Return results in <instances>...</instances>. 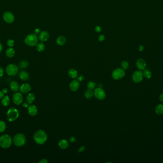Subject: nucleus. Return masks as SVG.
<instances>
[{
    "mask_svg": "<svg viewBox=\"0 0 163 163\" xmlns=\"http://www.w3.org/2000/svg\"><path fill=\"white\" fill-rule=\"evenodd\" d=\"M33 139L36 143L43 144L47 140V135L44 131H38L34 134Z\"/></svg>",
    "mask_w": 163,
    "mask_h": 163,
    "instance_id": "obj_1",
    "label": "nucleus"
},
{
    "mask_svg": "<svg viewBox=\"0 0 163 163\" xmlns=\"http://www.w3.org/2000/svg\"><path fill=\"white\" fill-rule=\"evenodd\" d=\"M12 141V137L9 135H3L0 137V146L4 149L8 148L11 146Z\"/></svg>",
    "mask_w": 163,
    "mask_h": 163,
    "instance_id": "obj_2",
    "label": "nucleus"
},
{
    "mask_svg": "<svg viewBox=\"0 0 163 163\" xmlns=\"http://www.w3.org/2000/svg\"><path fill=\"white\" fill-rule=\"evenodd\" d=\"M19 112L18 110L14 108H10L7 112V118L9 122H13L19 117Z\"/></svg>",
    "mask_w": 163,
    "mask_h": 163,
    "instance_id": "obj_3",
    "label": "nucleus"
},
{
    "mask_svg": "<svg viewBox=\"0 0 163 163\" xmlns=\"http://www.w3.org/2000/svg\"><path fill=\"white\" fill-rule=\"evenodd\" d=\"M13 142L16 146H22L26 143L25 136L23 134H18L14 136Z\"/></svg>",
    "mask_w": 163,
    "mask_h": 163,
    "instance_id": "obj_4",
    "label": "nucleus"
},
{
    "mask_svg": "<svg viewBox=\"0 0 163 163\" xmlns=\"http://www.w3.org/2000/svg\"><path fill=\"white\" fill-rule=\"evenodd\" d=\"M24 42L30 46H34L37 45L38 43V38L35 34H30L26 37Z\"/></svg>",
    "mask_w": 163,
    "mask_h": 163,
    "instance_id": "obj_5",
    "label": "nucleus"
},
{
    "mask_svg": "<svg viewBox=\"0 0 163 163\" xmlns=\"http://www.w3.org/2000/svg\"><path fill=\"white\" fill-rule=\"evenodd\" d=\"M6 72L9 76H15L18 72V67L15 64H10L6 67Z\"/></svg>",
    "mask_w": 163,
    "mask_h": 163,
    "instance_id": "obj_6",
    "label": "nucleus"
},
{
    "mask_svg": "<svg viewBox=\"0 0 163 163\" xmlns=\"http://www.w3.org/2000/svg\"><path fill=\"white\" fill-rule=\"evenodd\" d=\"M125 75V71L124 69L117 68L114 70L112 73V77L115 80H118L122 78Z\"/></svg>",
    "mask_w": 163,
    "mask_h": 163,
    "instance_id": "obj_7",
    "label": "nucleus"
},
{
    "mask_svg": "<svg viewBox=\"0 0 163 163\" xmlns=\"http://www.w3.org/2000/svg\"><path fill=\"white\" fill-rule=\"evenodd\" d=\"M94 93L96 98L99 100H103L106 97L105 91L101 88L96 89L94 92Z\"/></svg>",
    "mask_w": 163,
    "mask_h": 163,
    "instance_id": "obj_8",
    "label": "nucleus"
},
{
    "mask_svg": "<svg viewBox=\"0 0 163 163\" xmlns=\"http://www.w3.org/2000/svg\"><path fill=\"white\" fill-rule=\"evenodd\" d=\"M143 74L141 71H135L133 74L132 78L133 81L135 83H139L142 81L143 78Z\"/></svg>",
    "mask_w": 163,
    "mask_h": 163,
    "instance_id": "obj_9",
    "label": "nucleus"
},
{
    "mask_svg": "<svg viewBox=\"0 0 163 163\" xmlns=\"http://www.w3.org/2000/svg\"><path fill=\"white\" fill-rule=\"evenodd\" d=\"M12 101L17 105H20L23 102V95L20 92H16L13 95Z\"/></svg>",
    "mask_w": 163,
    "mask_h": 163,
    "instance_id": "obj_10",
    "label": "nucleus"
},
{
    "mask_svg": "<svg viewBox=\"0 0 163 163\" xmlns=\"http://www.w3.org/2000/svg\"><path fill=\"white\" fill-rule=\"evenodd\" d=\"M3 18L5 22L8 24H11L14 21V17L12 13L10 12H6L3 15Z\"/></svg>",
    "mask_w": 163,
    "mask_h": 163,
    "instance_id": "obj_11",
    "label": "nucleus"
},
{
    "mask_svg": "<svg viewBox=\"0 0 163 163\" xmlns=\"http://www.w3.org/2000/svg\"><path fill=\"white\" fill-rule=\"evenodd\" d=\"M31 90V85L28 83H24L22 84L20 87V91L22 93H27Z\"/></svg>",
    "mask_w": 163,
    "mask_h": 163,
    "instance_id": "obj_12",
    "label": "nucleus"
},
{
    "mask_svg": "<svg viewBox=\"0 0 163 163\" xmlns=\"http://www.w3.org/2000/svg\"><path fill=\"white\" fill-rule=\"evenodd\" d=\"M37 108L34 105H31L28 106V112L31 116H35L37 114Z\"/></svg>",
    "mask_w": 163,
    "mask_h": 163,
    "instance_id": "obj_13",
    "label": "nucleus"
},
{
    "mask_svg": "<svg viewBox=\"0 0 163 163\" xmlns=\"http://www.w3.org/2000/svg\"><path fill=\"white\" fill-rule=\"evenodd\" d=\"M69 87L72 91H76L79 88V81L78 80H74L70 83Z\"/></svg>",
    "mask_w": 163,
    "mask_h": 163,
    "instance_id": "obj_14",
    "label": "nucleus"
},
{
    "mask_svg": "<svg viewBox=\"0 0 163 163\" xmlns=\"http://www.w3.org/2000/svg\"><path fill=\"white\" fill-rule=\"evenodd\" d=\"M146 62L143 59L140 58L136 61V66L140 70H143L146 67Z\"/></svg>",
    "mask_w": 163,
    "mask_h": 163,
    "instance_id": "obj_15",
    "label": "nucleus"
},
{
    "mask_svg": "<svg viewBox=\"0 0 163 163\" xmlns=\"http://www.w3.org/2000/svg\"><path fill=\"white\" fill-rule=\"evenodd\" d=\"M49 38V34L47 31H44L40 33L39 39L41 42L47 41Z\"/></svg>",
    "mask_w": 163,
    "mask_h": 163,
    "instance_id": "obj_16",
    "label": "nucleus"
},
{
    "mask_svg": "<svg viewBox=\"0 0 163 163\" xmlns=\"http://www.w3.org/2000/svg\"><path fill=\"white\" fill-rule=\"evenodd\" d=\"M10 87L11 90L13 92H17L20 89L18 83L15 81L11 82L10 84Z\"/></svg>",
    "mask_w": 163,
    "mask_h": 163,
    "instance_id": "obj_17",
    "label": "nucleus"
},
{
    "mask_svg": "<svg viewBox=\"0 0 163 163\" xmlns=\"http://www.w3.org/2000/svg\"><path fill=\"white\" fill-rule=\"evenodd\" d=\"M58 145L61 149H65L69 146V143L66 140L63 139L60 140V142L58 143Z\"/></svg>",
    "mask_w": 163,
    "mask_h": 163,
    "instance_id": "obj_18",
    "label": "nucleus"
},
{
    "mask_svg": "<svg viewBox=\"0 0 163 163\" xmlns=\"http://www.w3.org/2000/svg\"><path fill=\"white\" fill-rule=\"evenodd\" d=\"M20 78L23 80H27L29 78V74L25 71H21L19 75Z\"/></svg>",
    "mask_w": 163,
    "mask_h": 163,
    "instance_id": "obj_19",
    "label": "nucleus"
},
{
    "mask_svg": "<svg viewBox=\"0 0 163 163\" xmlns=\"http://www.w3.org/2000/svg\"><path fill=\"white\" fill-rule=\"evenodd\" d=\"M68 75L72 78H76L78 77V72L74 69H71L68 71Z\"/></svg>",
    "mask_w": 163,
    "mask_h": 163,
    "instance_id": "obj_20",
    "label": "nucleus"
},
{
    "mask_svg": "<svg viewBox=\"0 0 163 163\" xmlns=\"http://www.w3.org/2000/svg\"><path fill=\"white\" fill-rule=\"evenodd\" d=\"M35 98V95L33 93H29L26 97V101L29 104H32L34 101Z\"/></svg>",
    "mask_w": 163,
    "mask_h": 163,
    "instance_id": "obj_21",
    "label": "nucleus"
},
{
    "mask_svg": "<svg viewBox=\"0 0 163 163\" xmlns=\"http://www.w3.org/2000/svg\"><path fill=\"white\" fill-rule=\"evenodd\" d=\"M5 54L7 57H13L15 55V50L12 47H10L6 50Z\"/></svg>",
    "mask_w": 163,
    "mask_h": 163,
    "instance_id": "obj_22",
    "label": "nucleus"
},
{
    "mask_svg": "<svg viewBox=\"0 0 163 163\" xmlns=\"http://www.w3.org/2000/svg\"><path fill=\"white\" fill-rule=\"evenodd\" d=\"M66 40V38L64 36H60L57 38L56 43L59 45H63L65 44Z\"/></svg>",
    "mask_w": 163,
    "mask_h": 163,
    "instance_id": "obj_23",
    "label": "nucleus"
},
{
    "mask_svg": "<svg viewBox=\"0 0 163 163\" xmlns=\"http://www.w3.org/2000/svg\"><path fill=\"white\" fill-rule=\"evenodd\" d=\"M2 104L4 106L7 107L8 106L10 103V100L8 96H5L4 97L2 100Z\"/></svg>",
    "mask_w": 163,
    "mask_h": 163,
    "instance_id": "obj_24",
    "label": "nucleus"
},
{
    "mask_svg": "<svg viewBox=\"0 0 163 163\" xmlns=\"http://www.w3.org/2000/svg\"><path fill=\"white\" fill-rule=\"evenodd\" d=\"M155 113L158 115L163 114V104H159L156 106L155 108Z\"/></svg>",
    "mask_w": 163,
    "mask_h": 163,
    "instance_id": "obj_25",
    "label": "nucleus"
},
{
    "mask_svg": "<svg viewBox=\"0 0 163 163\" xmlns=\"http://www.w3.org/2000/svg\"><path fill=\"white\" fill-rule=\"evenodd\" d=\"M94 95V92L92 90L88 89L84 93V96L86 99H90L93 97Z\"/></svg>",
    "mask_w": 163,
    "mask_h": 163,
    "instance_id": "obj_26",
    "label": "nucleus"
},
{
    "mask_svg": "<svg viewBox=\"0 0 163 163\" xmlns=\"http://www.w3.org/2000/svg\"><path fill=\"white\" fill-rule=\"evenodd\" d=\"M143 74V76L147 79H150L152 77V74L149 69H144Z\"/></svg>",
    "mask_w": 163,
    "mask_h": 163,
    "instance_id": "obj_27",
    "label": "nucleus"
},
{
    "mask_svg": "<svg viewBox=\"0 0 163 163\" xmlns=\"http://www.w3.org/2000/svg\"><path fill=\"white\" fill-rule=\"evenodd\" d=\"M36 49L38 52H42L45 49V45L42 42L39 43L37 45Z\"/></svg>",
    "mask_w": 163,
    "mask_h": 163,
    "instance_id": "obj_28",
    "label": "nucleus"
},
{
    "mask_svg": "<svg viewBox=\"0 0 163 163\" xmlns=\"http://www.w3.org/2000/svg\"><path fill=\"white\" fill-rule=\"evenodd\" d=\"M6 128V123L3 121H0V133L4 132Z\"/></svg>",
    "mask_w": 163,
    "mask_h": 163,
    "instance_id": "obj_29",
    "label": "nucleus"
},
{
    "mask_svg": "<svg viewBox=\"0 0 163 163\" xmlns=\"http://www.w3.org/2000/svg\"><path fill=\"white\" fill-rule=\"evenodd\" d=\"M28 66V63L26 61H21L19 63V67L21 69H25Z\"/></svg>",
    "mask_w": 163,
    "mask_h": 163,
    "instance_id": "obj_30",
    "label": "nucleus"
},
{
    "mask_svg": "<svg viewBox=\"0 0 163 163\" xmlns=\"http://www.w3.org/2000/svg\"><path fill=\"white\" fill-rule=\"evenodd\" d=\"M129 63L127 61H122L121 63V67L124 70H127L129 68Z\"/></svg>",
    "mask_w": 163,
    "mask_h": 163,
    "instance_id": "obj_31",
    "label": "nucleus"
},
{
    "mask_svg": "<svg viewBox=\"0 0 163 163\" xmlns=\"http://www.w3.org/2000/svg\"><path fill=\"white\" fill-rule=\"evenodd\" d=\"M96 83L93 81H89L88 82L87 88L88 89L93 90L96 87Z\"/></svg>",
    "mask_w": 163,
    "mask_h": 163,
    "instance_id": "obj_32",
    "label": "nucleus"
},
{
    "mask_svg": "<svg viewBox=\"0 0 163 163\" xmlns=\"http://www.w3.org/2000/svg\"><path fill=\"white\" fill-rule=\"evenodd\" d=\"M7 44L10 47H12L14 45V42L12 39H9L7 42Z\"/></svg>",
    "mask_w": 163,
    "mask_h": 163,
    "instance_id": "obj_33",
    "label": "nucleus"
},
{
    "mask_svg": "<svg viewBox=\"0 0 163 163\" xmlns=\"http://www.w3.org/2000/svg\"><path fill=\"white\" fill-rule=\"evenodd\" d=\"M84 79V77L83 75H80L79 76L77 77V80L79 81H83Z\"/></svg>",
    "mask_w": 163,
    "mask_h": 163,
    "instance_id": "obj_34",
    "label": "nucleus"
},
{
    "mask_svg": "<svg viewBox=\"0 0 163 163\" xmlns=\"http://www.w3.org/2000/svg\"><path fill=\"white\" fill-rule=\"evenodd\" d=\"M101 27L99 26H96V28H95V30H96V32H97V33H99L101 31Z\"/></svg>",
    "mask_w": 163,
    "mask_h": 163,
    "instance_id": "obj_35",
    "label": "nucleus"
},
{
    "mask_svg": "<svg viewBox=\"0 0 163 163\" xmlns=\"http://www.w3.org/2000/svg\"><path fill=\"white\" fill-rule=\"evenodd\" d=\"M85 150V147L84 146H82L81 147H80L79 150H78V153H82L83 152H84Z\"/></svg>",
    "mask_w": 163,
    "mask_h": 163,
    "instance_id": "obj_36",
    "label": "nucleus"
},
{
    "mask_svg": "<svg viewBox=\"0 0 163 163\" xmlns=\"http://www.w3.org/2000/svg\"><path fill=\"white\" fill-rule=\"evenodd\" d=\"M104 38H105V37H104V36H103V35H101L99 37V41H100V42H101V41H103L104 40Z\"/></svg>",
    "mask_w": 163,
    "mask_h": 163,
    "instance_id": "obj_37",
    "label": "nucleus"
},
{
    "mask_svg": "<svg viewBox=\"0 0 163 163\" xmlns=\"http://www.w3.org/2000/svg\"><path fill=\"white\" fill-rule=\"evenodd\" d=\"M70 141L71 142V143H75L76 142V137H71L70 138Z\"/></svg>",
    "mask_w": 163,
    "mask_h": 163,
    "instance_id": "obj_38",
    "label": "nucleus"
},
{
    "mask_svg": "<svg viewBox=\"0 0 163 163\" xmlns=\"http://www.w3.org/2000/svg\"><path fill=\"white\" fill-rule=\"evenodd\" d=\"M4 73V69L0 67V77H2Z\"/></svg>",
    "mask_w": 163,
    "mask_h": 163,
    "instance_id": "obj_39",
    "label": "nucleus"
},
{
    "mask_svg": "<svg viewBox=\"0 0 163 163\" xmlns=\"http://www.w3.org/2000/svg\"><path fill=\"white\" fill-rule=\"evenodd\" d=\"M39 163H48V161L46 159H41L40 161L39 162Z\"/></svg>",
    "mask_w": 163,
    "mask_h": 163,
    "instance_id": "obj_40",
    "label": "nucleus"
},
{
    "mask_svg": "<svg viewBox=\"0 0 163 163\" xmlns=\"http://www.w3.org/2000/svg\"><path fill=\"white\" fill-rule=\"evenodd\" d=\"M39 34H40V29H35V30H34V34H35L36 35H39Z\"/></svg>",
    "mask_w": 163,
    "mask_h": 163,
    "instance_id": "obj_41",
    "label": "nucleus"
},
{
    "mask_svg": "<svg viewBox=\"0 0 163 163\" xmlns=\"http://www.w3.org/2000/svg\"><path fill=\"white\" fill-rule=\"evenodd\" d=\"M4 97V93L2 91L0 90V100L3 99V98Z\"/></svg>",
    "mask_w": 163,
    "mask_h": 163,
    "instance_id": "obj_42",
    "label": "nucleus"
},
{
    "mask_svg": "<svg viewBox=\"0 0 163 163\" xmlns=\"http://www.w3.org/2000/svg\"><path fill=\"white\" fill-rule=\"evenodd\" d=\"M159 100L161 102H163V93L160 95Z\"/></svg>",
    "mask_w": 163,
    "mask_h": 163,
    "instance_id": "obj_43",
    "label": "nucleus"
},
{
    "mask_svg": "<svg viewBox=\"0 0 163 163\" xmlns=\"http://www.w3.org/2000/svg\"><path fill=\"white\" fill-rule=\"evenodd\" d=\"M2 91L4 92V94H6V93H7L8 92V89H6V88H4L2 90Z\"/></svg>",
    "mask_w": 163,
    "mask_h": 163,
    "instance_id": "obj_44",
    "label": "nucleus"
},
{
    "mask_svg": "<svg viewBox=\"0 0 163 163\" xmlns=\"http://www.w3.org/2000/svg\"><path fill=\"white\" fill-rule=\"evenodd\" d=\"M23 106L24 108H27V107H28V103H26V102H24L23 103Z\"/></svg>",
    "mask_w": 163,
    "mask_h": 163,
    "instance_id": "obj_45",
    "label": "nucleus"
},
{
    "mask_svg": "<svg viewBox=\"0 0 163 163\" xmlns=\"http://www.w3.org/2000/svg\"><path fill=\"white\" fill-rule=\"evenodd\" d=\"M143 45H140V46H139V51L141 52V51H142L143 50Z\"/></svg>",
    "mask_w": 163,
    "mask_h": 163,
    "instance_id": "obj_46",
    "label": "nucleus"
},
{
    "mask_svg": "<svg viewBox=\"0 0 163 163\" xmlns=\"http://www.w3.org/2000/svg\"><path fill=\"white\" fill-rule=\"evenodd\" d=\"M2 49H3V46H2V43L0 42V53L2 52Z\"/></svg>",
    "mask_w": 163,
    "mask_h": 163,
    "instance_id": "obj_47",
    "label": "nucleus"
}]
</instances>
